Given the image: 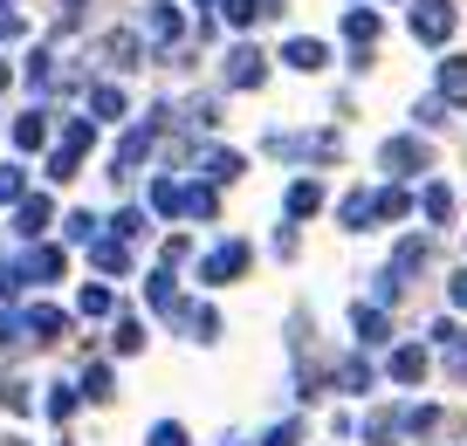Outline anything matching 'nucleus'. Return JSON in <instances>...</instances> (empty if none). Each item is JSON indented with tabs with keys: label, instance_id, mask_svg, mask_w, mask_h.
<instances>
[{
	"label": "nucleus",
	"instance_id": "6ab92c4d",
	"mask_svg": "<svg viewBox=\"0 0 467 446\" xmlns=\"http://www.w3.org/2000/svg\"><path fill=\"white\" fill-rule=\"evenodd\" d=\"M124 110H131V103H124V89H117V83H97V89H89V117H103V124H124Z\"/></svg>",
	"mask_w": 467,
	"mask_h": 446
},
{
	"label": "nucleus",
	"instance_id": "1a4fd4ad",
	"mask_svg": "<svg viewBox=\"0 0 467 446\" xmlns=\"http://www.w3.org/2000/svg\"><path fill=\"white\" fill-rule=\"evenodd\" d=\"M97 56H103V69L124 76V69H138V62H145V42H138L131 28H110V35L97 42Z\"/></svg>",
	"mask_w": 467,
	"mask_h": 446
},
{
	"label": "nucleus",
	"instance_id": "4be33fe9",
	"mask_svg": "<svg viewBox=\"0 0 467 446\" xmlns=\"http://www.w3.org/2000/svg\"><path fill=\"white\" fill-rule=\"evenodd\" d=\"M42 227H48V200H21L15 206V233L21 241H42Z\"/></svg>",
	"mask_w": 467,
	"mask_h": 446
},
{
	"label": "nucleus",
	"instance_id": "20e7f679",
	"mask_svg": "<svg viewBox=\"0 0 467 446\" xmlns=\"http://www.w3.org/2000/svg\"><path fill=\"white\" fill-rule=\"evenodd\" d=\"M379 165H385L392 179H420L433 159H426V144H420V138H385V144H379Z\"/></svg>",
	"mask_w": 467,
	"mask_h": 446
},
{
	"label": "nucleus",
	"instance_id": "bb28decb",
	"mask_svg": "<svg viewBox=\"0 0 467 446\" xmlns=\"http://www.w3.org/2000/svg\"><path fill=\"white\" fill-rule=\"evenodd\" d=\"M15 144H21V151L48 144V117H42V110H21V124H15Z\"/></svg>",
	"mask_w": 467,
	"mask_h": 446
},
{
	"label": "nucleus",
	"instance_id": "37998d69",
	"mask_svg": "<svg viewBox=\"0 0 467 446\" xmlns=\"http://www.w3.org/2000/svg\"><path fill=\"white\" fill-rule=\"evenodd\" d=\"M0 399H7V412H28V405H35V399H28V385H21V378H15V385H7V391H0Z\"/></svg>",
	"mask_w": 467,
	"mask_h": 446
},
{
	"label": "nucleus",
	"instance_id": "2f4dec72",
	"mask_svg": "<svg viewBox=\"0 0 467 446\" xmlns=\"http://www.w3.org/2000/svg\"><path fill=\"white\" fill-rule=\"evenodd\" d=\"M110 344H117V358H138V350H145V330H138V323L124 316V323L110 330Z\"/></svg>",
	"mask_w": 467,
	"mask_h": 446
},
{
	"label": "nucleus",
	"instance_id": "c756f323",
	"mask_svg": "<svg viewBox=\"0 0 467 446\" xmlns=\"http://www.w3.org/2000/svg\"><path fill=\"white\" fill-rule=\"evenodd\" d=\"M241 165H248V159H241L234 144H227V151H206V179H241Z\"/></svg>",
	"mask_w": 467,
	"mask_h": 446
},
{
	"label": "nucleus",
	"instance_id": "9d476101",
	"mask_svg": "<svg viewBox=\"0 0 467 446\" xmlns=\"http://www.w3.org/2000/svg\"><path fill=\"white\" fill-rule=\"evenodd\" d=\"M241 268H248V241H227V247H213V254L200 261V282H241Z\"/></svg>",
	"mask_w": 467,
	"mask_h": 446
},
{
	"label": "nucleus",
	"instance_id": "8fccbe9b",
	"mask_svg": "<svg viewBox=\"0 0 467 446\" xmlns=\"http://www.w3.org/2000/svg\"><path fill=\"white\" fill-rule=\"evenodd\" d=\"M0 76H7V62H0Z\"/></svg>",
	"mask_w": 467,
	"mask_h": 446
},
{
	"label": "nucleus",
	"instance_id": "cd10ccee",
	"mask_svg": "<svg viewBox=\"0 0 467 446\" xmlns=\"http://www.w3.org/2000/svg\"><path fill=\"white\" fill-rule=\"evenodd\" d=\"M337 391H371V364L365 358H344V364H337Z\"/></svg>",
	"mask_w": 467,
	"mask_h": 446
},
{
	"label": "nucleus",
	"instance_id": "412c9836",
	"mask_svg": "<svg viewBox=\"0 0 467 446\" xmlns=\"http://www.w3.org/2000/svg\"><path fill=\"white\" fill-rule=\"evenodd\" d=\"M145 303L159 309V316H172V309H179V282H172V268H159V275L145 282Z\"/></svg>",
	"mask_w": 467,
	"mask_h": 446
},
{
	"label": "nucleus",
	"instance_id": "b1692460",
	"mask_svg": "<svg viewBox=\"0 0 467 446\" xmlns=\"http://www.w3.org/2000/svg\"><path fill=\"white\" fill-rule=\"evenodd\" d=\"M282 206H289V220H309V213L323 206V186H317V179H296V186H289V200H282Z\"/></svg>",
	"mask_w": 467,
	"mask_h": 446
},
{
	"label": "nucleus",
	"instance_id": "49530a36",
	"mask_svg": "<svg viewBox=\"0 0 467 446\" xmlns=\"http://www.w3.org/2000/svg\"><path fill=\"white\" fill-rule=\"evenodd\" d=\"M447 303H453V309H467V275H453V282H447Z\"/></svg>",
	"mask_w": 467,
	"mask_h": 446
},
{
	"label": "nucleus",
	"instance_id": "de8ad7c7",
	"mask_svg": "<svg viewBox=\"0 0 467 446\" xmlns=\"http://www.w3.org/2000/svg\"><path fill=\"white\" fill-rule=\"evenodd\" d=\"M56 7H62V21H76V15L89 7V0H56Z\"/></svg>",
	"mask_w": 467,
	"mask_h": 446
},
{
	"label": "nucleus",
	"instance_id": "e433bc0d",
	"mask_svg": "<svg viewBox=\"0 0 467 446\" xmlns=\"http://www.w3.org/2000/svg\"><path fill=\"white\" fill-rule=\"evenodd\" d=\"M192 337H200V344H213V337H220V316H213V309H192Z\"/></svg>",
	"mask_w": 467,
	"mask_h": 446
},
{
	"label": "nucleus",
	"instance_id": "79ce46f5",
	"mask_svg": "<svg viewBox=\"0 0 467 446\" xmlns=\"http://www.w3.org/2000/svg\"><path fill=\"white\" fill-rule=\"evenodd\" d=\"M0 344H21V309H0Z\"/></svg>",
	"mask_w": 467,
	"mask_h": 446
},
{
	"label": "nucleus",
	"instance_id": "473e14b6",
	"mask_svg": "<svg viewBox=\"0 0 467 446\" xmlns=\"http://www.w3.org/2000/svg\"><path fill=\"white\" fill-rule=\"evenodd\" d=\"M110 391H117L110 364H89V371H83V399H110Z\"/></svg>",
	"mask_w": 467,
	"mask_h": 446
},
{
	"label": "nucleus",
	"instance_id": "f257e3e1",
	"mask_svg": "<svg viewBox=\"0 0 467 446\" xmlns=\"http://www.w3.org/2000/svg\"><path fill=\"white\" fill-rule=\"evenodd\" d=\"M151 213L213 220V179H151Z\"/></svg>",
	"mask_w": 467,
	"mask_h": 446
},
{
	"label": "nucleus",
	"instance_id": "c85d7f7f",
	"mask_svg": "<svg viewBox=\"0 0 467 446\" xmlns=\"http://www.w3.org/2000/svg\"><path fill=\"white\" fill-rule=\"evenodd\" d=\"M420 206H426V220H453V186H440V179H433V186L420 192Z\"/></svg>",
	"mask_w": 467,
	"mask_h": 446
},
{
	"label": "nucleus",
	"instance_id": "a211bd4d",
	"mask_svg": "<svg viewBox=\"0 0 467 446\" xmlns=\"http://www.w3.org/2000/svg\"><path fill=\"white\" fill-rule=\"evenodd\" d=\"M426 268V241H420V233H412V241H399L392 247V261H385V275H399V282H412V275H420Z\"/></svg>",
	"mask_w": 467,
	"mask_h": 446
},
{
	"label": "nucleus",
	"instance_id": "f03ea898",
	"mask_svg": "<svg viewBox=\"0 0 467 446\" xmlns=\"http://www.w3.org/2000/svg\"><path fill=\"white\" fill-rule=\"evenodd\" d=\"M412 213V200L399 186H385V192H350L344 206H337V220H344L350 233H365V227H379V220H406Z\"/></svg>",
	"mask_w": 467,
	"mask_h": 446
},
{
	"label": "nucleus",
	"instance_id": "aec40b11",
	"mask_svg": "<svg viewBox=\"0 0 467 446\" xmlns=\"http://www.w3.org/2000/svg\"><path fill=\"white\" fill-rule=\"evenodd\" d=\"M282 62H289V69H323V62H330V48L309 42V35H296V42L282 48Z\"/></svg>",
	"mask_w": 467,
	"mask_h": 446
},
{
	"label": "nucleus",
	"instance_id": "7c9ffc66",
	"mask_svg": "<svg viewBox=\"0 0 467 446\" xmlns=\"http://www.w3.org/2000/svg\"><path fill=\"white\" fill-rule=\"evenodd\" d=\"M76 309H83V316H110V282H89L83 296H76Z\"/></svg>",
	"mask_w": 467,
	"mask_h": 446
},
{
	"label": "nucleus",
	"instance_id": "a18cd8bd",
	"mask_svg": "<svg viewBox=\"0 0 467 446\" xmlns=\"http://www.w3.org/2000/svg\"><path fill=\"white\" fill-rule=\"evenodd\" d=\"M15 35H21V15H15V7H0V42H15Z\"/></svg>",
	"mask_w": 467,
	"mask_h": 446
},
{
	"label": "nucleus",
	"instance_id": "c9c22d12",
	"mask_svg": "<svg viewBox=\"0 0 467 446\" xmlns=\"http://www.w3.org/2000/svg\"><path fill=\"white\" fill-rule=\"evenodd\" d=\"M42 405H48V419H69V412H76V405H83V391H69V385H56V391H48V399H42Z\"/></svg>",
	"mask_w": 467,
	"mask_h": 446
},
{
	"label": "nucleus",
	"instance_id": "39448f33",
	"mask_svg": "<svg viewBox=\"0 0 467 446\" xmlns=\"http://www.w3.org/2000/svg\"><path fill=\"white\" fill-rule=\"evenodd\" d=\"M159 144V117H145V124H131L124 130V144H117V165H110V179H124V172H138L145 165V151Z\"/></svg>",
	"mask_w": 467,
	"mask_h": 446
},
{
	"label": "nucleus",
	"instance_id": "ddd939ff",
	"mask_svg": "<svg viewBox=\"0 0 467 446\" xmlns=\"http://www.w3.org/2000/svg\"><path fill=\"white\" fill-rule=\"evenodd\" d=\"M350 330H358V344H392V316H385L379 303H358V309H350Z\"/></svg>",
	"mask_w": 467,
	"mask_h": 446
},
{
	"label": "nucleus",
	"instance_id": "6e6552de",
	"mask_svg": "<svg viewBox=\"0 0 467 446\" xmlns=\"http://www.w3.org/2000/svg\"><path fill=\"white\" fill-rule=\"evenodd\" d=\"M262 76H268V56L254 42L227 48V89H262Z\"/></svg>",
	"mask_w": 467,
	"mask_h": 446
},
{
	"label": "nucleus",
	"instance_id": "ea45409f",
	"mask_svg": "<svg viewBox=\"0 0 467 446\" xmlns=\"http://www.w3.org/2000/svg\"><path fill=\"white\" fill-rule=\"evenodd\" d=\"M138 233H145V213H138V206H124V213H117V241H138Z\"/></svg>",
	"mask_w": 467,
	"mask_h": 446
},
{
	"label": "nucleus",
	"instance_id": "a878e982",
	"mask_svg": "<svg viewBox=\"0 0 467 446\" xmlns=\"http://www.w3.org/2000/svg\"><path fill=\"white\" fill-rule=\"evenodd\" d=\"M399 432H406V426H399V412H371L365 419V446H399Z\"/></svg>",
	"mask_w": 467,
	"mask_h": 446
},
{
	"label": "nucleus",
	"instance_id": "72a5a7b5",
	"mask_svg": "<svg viewBox=\"0 0 467 446\" xmlns=\"http://www.w3.org/2000/svg\"><path fill=\"white\" fill-rule=\"evenodd\" d=\"M399 426H406V432H433V426H440V405H406V412H399Z\"/></svg>",
	"mask_w": 467,
	"mask_h": 446
},
{
	"label": "nucleus",
	"instance_id": "2eb2a0df",
	"mask_svg": "<svg viewBox=\"0 0 467 446\" xmlns=\"http://www.w3.org/2000/svg\"><path fill=\"white\" fill-rule=\"evenodd\" d=\"M213 7L234 21V28H254V21H275L282 15V0H213Z\"/></svg>",
	"mask_w": 467,
	"mask_h": 446
},
{
	"label": "nucleus",
	"instance_id": "58836bf2",
	"mask_svg": "<svg viewBox=\"0 0 467 446\" xmlns=\"http://www.w3.org/2000/svg\"><path fill=\"white\" fill-rule=\"evenodd\" d=\"M151 446H186V426H179V419H159V426H151Z\"/></svg>",
	"mask_w": 467,
	"mask_h": 446
},
{
	"label": "nucleus",
	"instance_id": "5701e85b",
	"mask_svg": "<svg viewBox=\"0 0 467 446\" xmlns=\"http://www.w3.org/2000/svg\"><path fill=\"white\" fill-rule=\"evenodd\" d=\"M392 378H399V385H420V378H426V350L420 344H399L392 350Z\"/></svg>",
	"mask_w": 467,
	"mask_h": 446
},
{
	"label": "nucleus",
	"instance_id": "dca6fc26",
	"mask_svg": "<svg viewBox=\"0 0 467 446\" xmlns=\"http://www.w3.org/2000/svg\"><path fill=\"white\" fill-rule=\"evenodd\" d=\"M440 103H447V110H461V103H467V56L440 62Z\"/></svg>",
	"mask_w": 467,
	"mask_h": 446
},
{
	"label": "nucleus",
	"instance_id": "7ed1b4c3",
	"mask_svg": "<svg viewBox=\"0 0 467 446\" xmlns=\"http://www.w3.org/2000/svg\"><path fill=\"white\" fill-rule=\"evenodd\" d=\"M89 138H97V130H89V117H69V124H62V138H56V151H48V179H69L76 159L89 151Z\"/></svg>",
	"mask_w": 467,
	"mask_h": 446
},
{
	"label": "nucleus",
	"instance_id": "4c0bfd02",
	"mask_svg": "<svg viewBox=\"0 0 467 446\" xmlns=\"http://www.w3.org/2000/svg\"><path fill=\"white\" fill-rule=\"evenodd\" d=\"M296 440H303V419H282V426H268L262 446H296Z\"/></svg>",
	"mask_w": 467,
	"mask_h": 446
},
{
	"label": "nucleus",
	"instance_id": "09e8293b",
	"mask_svg": "<svg viewBox=\"0 0 467 446\" xmlns=\"http://www.w3.org/2000/svg\"><path fill=\"white\" fill-rule=\"evenodd\" d=\"M15 288H21V282H15V268H0V296H15Z\"/></svg>",
	"mask_w": 467,
	"mask_h": 446
},
{
	"label": "nucleus",
	"instance_id": "a19ab883",
	"mask_svg": "<svg viewBox=\"0 0 467 446\" xmlns=\"http://www.w3.org/2000/svg\"><path fill=\"white\" fill-rule=\"evenodd\" d=\"M62 233H69V241H89V233H97V213H69V220H62Z\"/></svg>",
	"mask_w": 467,
	"mask_h": 446
},
{
	"label": "nucleus",
	"instance_id": "393cba45",
	"mask_svg": "<svg viewBox=\"0 0 467 446\" xmlns=\"http://www.w3.org/2000/svg\"><path fill=\"white\" fill-rule=\"evenodd\" d=\"M344 35H350V48H371V42H379V15H371V7H350Z\"/></svg>",
	"mask_w": 467,
	"mask_h": 446
},
{
	"label": "nucleus",
	"instance_id": "0eeeda50",
	"mask_svg": "<svg viewBox=\"0 0 467 446\" xmlns=\"http://www.w3.org/2000/svg\"><path fill=\"white\" fill-rule=\"evenodd\" d=\"M62 268H69V254H62V247H48V241H42V247H28V254L15 261V282H35V288H42V282H56Z\"/></svg>",
	"mask_w": 467,
	"mask_h": 446
},
{
	"label": "nucleus",
	"instance_id": "f704fd0d",
	"mask_svg": "<svg viewBox=\"0 0 467 446\" xmlns=\"http://www.w3.org/2000/svg\"><path fill=\"white\" fill-rule=\"evenodd\" d=\"M0 200H28V172H21L15 159L0 165Z\"/></svg>",
	"mask_w": 467,
	"mask_h": 446
},
{
	"label": "nucleus",
	"instance_id": "f8f14e48",
	"mask_svg": "<svg viewBox=\"0 0 467 446\" xmlns=\"http://www.w3.org/2000/svg\"><path fill=\"white\" fill-rule=\"evenodd\" d=\"M62 330H69V316H62V309H48V303L21 309V344H48V337H62Z\"/></svg>",
	"mask_w": 467,
	"mask_h": 446
},
{
	"label": "nucleus",
	"instance_id": "9b49d317",
	"mask_svg": "<svg viewBox=\"0 0 467 446\" xmlns=\"http://www.w3.org/2000/svg\"><path fill=\"white\" fill-rule=\"evenodd\" d=\"M89 261H97V275H131V241H117V233H89Z\"/></svg>",
	"mask_w": 467,
	"mask_h": 446
},
{
	"label": "nucleus",
	"instance_id": "423d86ee",
	"mask_svg": "<svg viewBox=\"0 0 467 446\" xmlns=\"http://www.w3.org/2000/svg\"><path fill=\"white\" fill-rule=\"evenodd\" d=\"M412 35L440 48L453 35V0H412Z\"/></svg>",
	"mask_w": 467,
	"mask_h": 446
},
{
	"label": "nucleus",
	"instance_id": "c03bdc74",
	"mask_svg": "<svg viewBox=\"0 0 467 446\" xmlns=\"http://www.w3.org/2000/svg\"><path fill=\"white\" fill-rule=\"evenodd\" d=\"M412 117H420V124H447V103H440V97H426V103H420Z\"/></svg>",
	"mask_w": 467,
	"mask_h": 446
},
{
	"label": "nucleus",
	"instance_id": "4468645a",
	"mask_svg": "<svg viewBox=\"0 0 467 446\" xmlns=\"http://www.w3.org/2000/svg\"><path fill=\"white\" fill-rule=\"evenodd\" d=\"M145 28H151V48H179V42H186V21H179L172 0H159V7H151Z\"/></svg>",
	"mask_w": 467,
	"mask_h": 446
},
{
	"label": "nucleus",
	"instance_id": "f3484780",
	"mask_svg": "<svg viewBox=\"0 0 467 446\" xmlns=\"http://www.w3.org/2000/svg\"><path fill=\"white\" fill-rule=\"evenodd\" d=\"M433 344L447 350V371L467 378V330H461V323H433Z\"/></svg>",
	"mask_w": 467,
	"mask_h": 446
}]
</instances>
